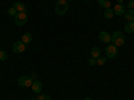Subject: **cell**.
I'll return each mask as SVG.
<instances>
[{"mask_svg": "<svg viewBox=\"0 0 134 100\" xmlns=\"http://www.w3.org/2000/svg\"><path fill=\"white\" fill-rule=\"evenodd\" d=\"M98 3H99L100 7H103L105 9L111 8V2H110V0H98Z\"/></svg>", "mask_w": 134, "mask_h": 100, "instance_id": "13", "label": "cell"}, {"mask_svg": "<svg viewBox=\"0 0 134 100\" xmlns=\"http://www.w3.org/2000/svg\"><path fill=\"white\" fill-rule=\"evenodd\" d=\"M31 88H32V91H34V92L39 95V93L42 92V90H43V84H42V82H39V80H34Z\"/></svg>", "mask_w": 134, "mask_h": 100, "instance_id": "8", "label": "cell"}, {"mask_svg": "<svg viewBox=\"0 0 134 100\" xmlns=\"http://www.w3.org/2000/svg\"><path fill=\"white\" fill-rule=\"evenodd\" d=\"M36 100H50V96L48 95H43V93H39Z\"/></svg>", "mask_w": 134, "mask_h": 100, "instance_id": "20", "label": "cell"}, {"mask_svg": "<svg viewBox=\"0 0 134 100\" xmlns=\"http://www.w3.org/2000/svg\"><path fill=\"white\" fill-rule=\"evenodd\" d=\"M90 52H91V58H94V59H98L100 56V49L98 47H94Z\"/></svg>", "mask_w": 134, "mask_h": 100, "instance_id": "15", "label": "cell"}, {"mask_svg": "<svg viewBox=\"0 0 134 100\" xmlns=\"http://www.w3.org/2000/svg\"><path fill=\"white\" fill-rule=\"evenodd\" d=\"M105 17L106 19H113V16H114V12H113V9H111V8H107V9H105Z\"/></svg>", "mask_w": 134, "mask_h": 100, "instance_id": "16", "label": "cell"}, {"mask_svg": "<svg viewBox=\"0 0 134 100\" xmlns=\"http://www.w3.org/2000/svg\"><path fill=\"white\" fill-rule=\"evenodd\" d=\"M32 83H34V79H32L31 76H27V75H21L19 79H18V84H19L20 87H24V88L31 87Z\"/></svg>", "mask_w": 134, "mask_h": 100, "instance_id": "3", "label": "cell"}, {"mask_svg": "<svg viewBox=\"0 0 134 100\" xmlns=\"http://www.w3.org/2000/svg\"><path fill=\"white\" fill-rule=\"evenodd\" d=\"M31 100H36V99H31Z\"/></svg>", "mask_w": 134, "mask_h": 100, "instance_id": "27", "label": "cell"}, {"mask_svg": "<svg viewBox=\"0 0 134 100\" xmlns=\"http://www.w3.org/2000/svg\"><path fill=\"white\" fill-rule=\"evenodd\" d=\"M125 7L122 5V4H117L114 8H113V12H114V15H117V16H121V15H124L125 14Z\"/></svg>", "mask_w": 134, "mask_h": 100, "instance_id": "9", "label": "cell"}, {"mask_svg": "<svg viewBox=\"0 0 134 100\" xmlns=\"http://www.w3.org/2000/svg\"><path fill=\"white\" fill-rule=\"evenodd\" d=\"M85 100H91V97H86Z\"/></svg>", "mask_w": 134, "mask_h": 100, "instance_id": "25", "label": "cell"}, {"mask_svg": "<svg viewBox=\"0 0 134 100\" xmlns=\"http://www.w3.org/2000/svg\"><path fill=\"white\" fill-rule=\"evenodd\" d=\"M99 40L103 41L105 44H110V41H111V35H110L109 32H106V31H100V32H99Z\"/></svg>", "mask_w": 134, "mask_h": 100, "instance_id": "7", "label": "cell"}, {"mask_svg": "<svg viewBox=\"0 0 134 100\" xmlns=\"http://www.w3.org/2000/svg\"><path fill=\"white\" fill-rule=\"evenodd\" d=\"M67 9H69V4H67V0H57V4H55V12L59 16H63Z\"/></svg>", "mask_w": 134, "mask_h": 100, "instance_id": "2", "label": "cell"}, {"mask_svg": "<svg viewBox=\"0 0 134 100\" xmlns=\"http://www.w3.org/2000/svg\"><path fill=\"white\" fill-rule=\"evenodd\" d=\"M67 2H74V0H67Z\"/></svg>", "mask_w": 134, "mask_h": 100, "instance_id": "26", "label": "cell"}, {"mask_svg": "<svg viewBox=\"0 0 134 100\" xmlns=\"http://www.w3.org/2000/svg\"><path fill=\"white\" fill-rule=\"evenodd\" d=\"M12 51L15 52V53H21V52H24L26 51V44L21 41V40H19V41H16V43H14V46H12Z\"/></svg>", "mask_w": 134, "mask_h": 100, "instance_id": "6", "label": "cell"}, {"mask_svg": "<svg viewBox=\"0 0 134 100\" xmlns=\"http://www.w3.org/2000/svg\"><path fill=\"white\" fill-rule=\"evenodd\" d=\"M124 16L127 21H134V9H126Z\"/></svg>", "mask_w": 134, "mask_h": 100, "instance_id": "10", "label": "cell"}, {"mask_svg": "<svg viewBox=\"0 0 134 100\" xmlns=\"http://www.w3.org/2000/svg\"><path fill=\"white\" fill-rule=\"evenodd\" d=\"M27 21H28V19H27V14L26 12H18V15L15 16L16 26H24Z\"/></svg>", "mask_w": 134, "mask_h": 100, "instance_id": "5", "label": "cell"}, {"mask_svg": "<svg viewBox=\"0 0 134 100\" xmlns=\"http://www.w3.org/2000/svg\"><path fill=\"white\" fill-rule=\"evenodd\" d=\"M14 7L16 8L18 12H27V7H26L23 3H20V2H16V3L14 4Z\"/></svg>", "mask_w": 134, "mask_h": 100, "instance_id": "12", "label": "cell"}, {"mask_svg": "<svg viewBox=\"0 0 134 100\" xmlns=\"http://www.w3.org/2000/svg\"><path fill=\"white\" fill-rule=\"evenodd\" d=\"M106 60H107L106 56H99V58L97 59V65H103V64L106 63Z\"/></svg>", "mask_w": 134, "mask_h": 100, "instance_id": "18", "label": "cell"}, {"mask_svg": "<svg viewBox=\"0 0 134 100\" xmlns=\"http://www.w3.org/2000/svg\"><path fill=\"white\" fill-rule=\"evenodd\" d=\"M105 52H106V58H110V59L115 58V56H117V53H118V51H117V46H114V44H107V47H106Z\"/></svg>", "mask_w": 134, "mask_h": 100, "instance_id": "4", "label": "cell"}, {"mask_svg": "<svg viewBox=\"0 0 134 100\" xmlns=\"http://www.w3.org/2000/svg\"><path fill=\"white\" fill-rule=\"evenodd\" d=\"M125 40H126L125 35H124V32H121V31H115V32H113V35H111V41H113V44L117 47L124 46Z\"/></svg>", "mask_w": 134, "mask_h": 100, "instance_id": "1", "label": "cell"}, {"mask_svg": "<svg viewBox=\"0 0 134 100\" xmlns=\"http://www.w3.org/2000/svg\"><path fill=\"white\" fill-rule=\"evenodd\" d=\"M31 77H32V79H34V80H36V73H35V72H34V73L31 75Z\"/></svg>", "mask_w": 134, "mask_h": 100, "instance_id": "23", "label": "cell"}, {"mask_svg": "<svg viewBox=\"0 0 134 100\" xmlns=\"http://www.w3.org/2000/svg\"><path fill=\"white\" fill-rule=\"evenodd\" d=\"M88 65H90V67H93V65H97V59H94V58H90V59H88Z\"/></svg>", "mask_w": 134, "mask_h": 100, "instance_id": "21", "label": "cell"}, {"mask_svg": "<svg viewBox=\"0 0 134 100\" xmlns=\"http://www.w3.org/2000/svg\"><path fill=\"white\" fill-rule=\"evenodd\" d=\"M125 32H127V33L134 32V21H129V23L125 26Z\"/></svg>", "mask_w": 134, "mask_h": 100, "instance_id": "14", "label": "cell"}, {"mask_svg": "<svg viewBox=\"0 0 134 100\" xmlns=\"http://www.w3.org/2000/svg\"><path fill=\"white\" fill-rule=\"evenodd\" d=\"M7 58H8L7 52H5V51H3V49H0V61H5V60H7Z\"/></svg>", "mask_w": 134, "mask_h": 100, "instance_id": "19", "label": "cell"}, {"mask_svg": "<svg viewBox=\"0 0 134 100\" xmlns=\"http://www.w3.org/2000/svg\"><path fill=\"white\" fill-rule=\"evenodd\" d=\"M21 41H23L26 46L27 44H30L31 41H32V33H30V32H26L23 36H21Z\"/></svg>", "mask_w": 134, "mask_h": 100, "instance_id": "11", "label": "cell"}, {"mask_svg": "<svg viewBox=\"0 0 134 100\" xmlns=\"http://www.w3.org/2000/svg\"><path fill=\"white\" fill-rule=\"evenodd\" d=\"M127 8L129 9H134V0H129L127 2Z\"/></svg>", "mask_w": 134, "mask_h": 100, "instance_id": "22", "label": "cell"}, {"mask_svg": "<svg viewBox=\"0 0 134 100\" xmlns=\"http://www.w3.org/2000/svg\"><path fill=\"white\" fill-rule=\"evenodd\" d=\"M7 12H8V15H9L11 17H15V16L18 15V11H16V8H15V7H11V8H8Z\"/></svg>", "mask_w": 134, "mask_h": 100, "instance_id": "17", "label": "cell"}, {"mask_svg": "<svg viewBox=\"0 0 134 100\" xmlns=\"http://www.w3.org/2000/svg\"><path fill=\"white\" fill-rule=\"evenodd\" d=\"M122 2H124V0H117V3H118V4H122Z\"/></svg>", "mask_w": 134, "mask_h": 100, "instance_id": "24", "label": "cell"}]
</instances>
